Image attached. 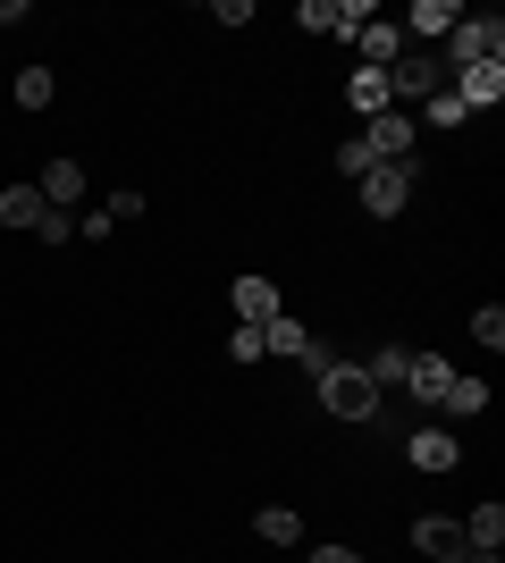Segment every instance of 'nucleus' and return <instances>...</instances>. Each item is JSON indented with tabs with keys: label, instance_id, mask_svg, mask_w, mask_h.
<instances>
[{
	"label": "nucleus",
	"instance_id": "obj_1",
	"mask_svg": "<svg viewBox=\"0 0 505 563\" xmlns=\"http://www.w3.org/2000/svg\"><path fill=\"white\" fill-rule=\"evenodd\" d=\"M320 378V404H329L337 421H380V387H371V378H362V362H329V371H312Z\"/></svg>",
	"mask_w": 505,
	"mask_h": 563
},
{
	"label": "nucleus",
	"instance_id": "obj_2",
	"mask_svg": "<svg viewBox=\"0 0 505 563\" xmlns=\"http://www.w3.org/2000/svg\"><path fill=\"white\" fill-rule=\"evenodd\" d=\"M488 59H505V18H472V9H463V25L447 34V59H438V68L455 76V68H488Z\"/></svg>",
	"mask_w": 505,
	"mask_h": 563
},
{
	"label": "nucleus",
	"instance_id": "obj_3",
	"mask_svg": "<svg viewBox=\"0 0 505 563\" xmlns=\"http://www.w3.org/2000/svg\"><path fill=\"white\" fill-rule=\"evenodd\" d=\"M413 143H421V118H405V110H387V118H371V126H362V152H371V161L413 168Z\"/></svg>",
	"mask_w": 505,
	"mask_h": 563
},
{
	"label": "nucleus",
	"instance_id": "obj_4",
	"mask_svg": "<svg viewBox=\"0 0 505 563\" xmlns=\"http://www.w3.org/2000/svg\"><path fill=\"white\" fill-rule=\"evenodd\" d=\"M354 194H362V211L371 219H396L413 202V168H396V161H380L371 177H354Z\"/></svg>",
	"mask_w": 505,
	"mask_h": 563
},
{
	"label": "nucleus",
	"instance_id": "obj_5",
	"mask_svg": "<svg viewBox=\"0 0 505 563\" xmlns=\"http://www.w3.org/2000/svg\"><path fill=\"white\" fill-rule=\"evenodd\" d=\"M421 93H447V68H438V51H405V59L387 68V101H421Z\"/></svg>",
	"mask_w": 505,
	"mask_h": 563
},
{
	"label": "nucleus",
	"instance_id": "obj_6",
	"mask_svg": "<svg viewBox=\"0 0 505 563\" xmlns=\"http://www.w3.org/2000/svg\"><path fill=\"white\" fill-rule=\"evenodd\" d=\"M447 93H455L463 110H497V101H505V59H488V68H455V76H447Z\"/></svg>",
	"mask_w": 505,
	"mask_h": 563
},
{
	"label": "nucleus",
	"instance_id": "obj_7",
	"mask_svg": "<svg viewBox=\"0 0 505 563\" xmlns=\"http://www.w3.org/2000/svg\"><path fill=\"white\" fill-rule=\"evenodd\" d=\"M413 547H421V555H438V563H463V555H472L463 521H447V514H421V521H413Z\"/></svg>",
	"mask_w": 505,
	"mask_h": 563
},
{
	"label": "nucleus",
	"instance_id": "obj_8",
	"mask_svg": "<svg viewBox=\"0 0 505 563\" xmlns=\"http://www.w3.org/2000/svg\"><path fill=\"white\" fill-rule=\"evenodd\" d=\"M34 194H43L51 211H68V219H76V202H85V161H51L43 177H34Z\"/></svg>",
	"mask_w": 505,
	"mask_h": 563
},
{
	"label": "nucleus",
	"instance_id": "obj_9",
	"mask_svg": "<svg viewBox=\"0 0 505 563\" xmlns=\"http://www.w3.org/2000/svg\"><path fill=\"white\" fill-rule=\"evenodd\" d=\"M463 25V0H413V43L405 51H421V43H447Z\"/></svg>",
	"mask_w": 505,
	"mask_h": 563
},
{
	"label": "nucleus",
	"instance_id": "obj_10",
	"mask_svg": "<svg viewBox=\"0 0 505 563\" xmlns=\"http://www.w3.org/2000/svg\"><path fill=\"white\" fill-rule=\"evenodd\" d=\"M345 101H354V118H362V126L396 110V101H387V76H380V68H354V76H345Z\"/></svg>",
	"mask_w": 505,
	"mask_h": 563
},
{
	"label": "nucleus",
	"instance_id": "obj_11",
	"mask_svg": "<svg viewBox=\"0 0 505 563\" xmlns=\"http://www.w3.org/2000/svg\"><path fill=\"white\" fill-rule=\"evenodd\" d=\"M413 463H421V471H455L463 438H455V429H413Z\"/></svg>",
	"mask_w": 505,
	"mask_h": 563
},
{
	"label": "nucleus",
	"instance_id": "obj_12",
	"mask_svg": "<svg viewBox=\"0 0 505 563\" xmlns=\"http://www.w3.org/2000/svg\"><path fill=\"white\" fill-rule=\"evenodd\" d=\"M43 219H51V202L34 186H9L0 194V228H25V235H43Z\"/></svg>",
	"mask_w": 505,
	"mask_h": 563
},
{
	"label": "nucleus",
	"instance_id": "obj_13",
	"mask_svg": "<svg viewBox=\"0 0 505 563\" xmlns=\"http://www.w3.org/2000/svg\"><path fill=\"white\" fill-rule=\"evenodd\" d=\"M262 320H278V286L270 278H237V329H262Z\"/></svg>",
	"mask_w": 505,
	"mask_h": 563
},
{
	"label": "nucleus",
	"instance_id": "obj_14",
	"mask_svg": "<svg viewBox=\"0 0 505 563\" xmlns=\"http://www.w3.org/2000/svg\"><path fill=\"white\" fill-rule=\"evenodd\" d=\"M438 412H447V421H481V412H488V387H481V378H447V396H438Z\"/></svg>",
	"mask_w": 505,
	"mask_h": 563
},
{
	"label": "nucleus",
	"instance_id": "obj_15",
	"mask_svg": "<svg viewBox=\"0 0 505 563\" xmlns=\"http://www.w3.org/2000/svg\"><path fill=\"white\" fill-rule=\"evenodd\" d=\"M463 539H472V555H497V547H505V505H497V496H488V505H472Z\"/></svg>",
	"mask_w": 505,
	"mask_h": 563
},
{
	"label": "nucleus",
	"instance_id": "obj_16",
	"mask_svg": "<svg viewBox=\"0 0 505 563\" xmlns=\"http://www.w3.org/2000/svg\"><path fill=\"white\" fill-rule=\"evenodd\" d=\"M262 353H287V362H304V353H312V329L278 311V320H262Z\"/></svg>",
	"mask_w": 505,
	"mask_h": 563
},
{
	"label": "nucleus",
	"instance_id": "obj_17",
	"mask_svg": "<svg viewBox=\"0 0 505 563\" xmlns=\"http://www.w3.org/2000/svg\"><path fill=\"white\" fill-rule=\"evenodd\" d=\"M354 43H362V68H380V76L405 59V34H396V25H362Z\"/></svg>",
	"mask_w": 505,
	"mask_h": 563
},
{
	"label": "nucleus",
	"instance_id": "obj_18",
	"mask_svg": "<svg viewBox=\"0 0 505 563\" xmlns=\"http://www.w3.org/2000/svg\"><path fill=\"white\" fill-rule=\"evenodd\" d=\"M362 378H371V387L387 396V387H405V378H413V353H405V345H380L371 362H362Z\"/></svg>",
	"mask_w": 505,
	"mask_h": 563
},
{
	"label": "nucleus",
	"instance_id": "obj_19",
	"mask_svg": "<svg viewBox=\"0 0 505 563\" xmlns=\"http://www.w3.org/2000/svg\"><path fill=\"white\" fill-rule=\"evenodd\" d=\"M447 378H455V371H447L438 353H413V378H405V387H413V404H438V396H447Z\"/></svg>",
	"mask_w": 505,
	"mask_h": 563
},
{
	"label": "nucleus",
	"instance_id": "obj_20",
	"mask_svg": "<svg viewBox=\"0 0 505 563\" xmlns=\"http://www.w3.org/2000/svg\"><path fill=\"white\" fill-rule=\"evenodd\" d=\"M253 530H262L270 547H295V539H304V521H295V505H270V514L253 521Z\"/></svg>",
	"mask_w": 505,
	"mask_h": 563
},
{
	"label": "nucleus",
	"instance_id": "obj_21",
	"mask_svg": "<svg viewBox=\"0 0 505 563\" xmlns=\"http://www.w3.org/2000/svg\"><path fill=\"white\" fill-rule=\"evenodd\" d=\"M51 93H59V85H51V68H25V76H18V110H51Z\"/></svg>",
	"mask_w": 505,
	"mask_h": 563
},
{
	"label": "nucleus",
	"instance_id": "obj_22",
	"mask_svg": "<svg viewBox=\"0 0 505 563\" xmlns=\"http://www.w3.org/2000/svg\"><path fill=\"white\" fill-rule=\"evenodd\" d=\"M295 25H304V34H337V0H304Z\"/></svg>",
	"mask_w": 505,
	"mask_h": 563
},
{
	"label": "nucleus",
	"instance_id": "obj_23",
	"mask_svg": "<svg viewBox=\"0 0 505 563\" xmlns=\"http://www.w3.org/2000/svg\"><path fill=\"white\" fill-rule=\"evenodd\" d=\"M463 118H472V110H463V101H455V93H430V126H438V135H455Z\"/></svg>",
	"mask_w": 505,
	"mask_h": 563
},
{
	"label": "nucleus",
	"instance_id": "obj_24",
	"mask_svg": "<svg viewBox=\"0 0 505 563\" xmlns=\"http://www.w3.org/2000/svg\"><path fill=\"white\" fill-rule=\"evenodd\" d=\"M472 336L497 353V345H505V311H497V303H481V311H472Z\"/></svg>",
	"mask_w": 505,
	"mask_h": 563
},
{
	"label": "nucleus",
	"instance_id": "obj_25",
	"mask_svg": "<svg viewBox=\"0 0 505 563\" xmlns=\"http://www.w3.org/2000/svg\"><path fill=\"white\" fill-rule=\"evenodd\" d=\"M362 25H371V0H337V34H345V43H354Z\"/></svg>",
	"mask_w": 505,
	"mask_h": 563
},
{
	"label": "nucleus",
	"instance_id": "obj_26",
	"mask_svg": "<svg viewBox=\"0 0 505 563\" xmlns=\"http://www.w3.org/2000/svg\"><path fill=\"white\" fill-rule=\"evenodd\" d=\"M337 168H345V177H371V168H380V161H371V152H362V135H354V143H345V152H337Z\"/></svg>",
	"mask_w": 505,
	"mask_h": 563
},
{
	"label": "nucleus",
	"instance_id": "obj_27",
	"mask_svg": "<svg viewBox=\"0 0 505 563\" xmlns=\"http://www.w3.org/2000/svg\"><path fill=\"white\" fill-rule=\"evenodd\" d=\"M312 563H362L354 547H312Z\"/></svg>",
	"mask_w": 505,
	"mask_h": 563
},
{
	"label": "nucleus",
	"instance_id": "obj_28",
	"mask_svg": "<svg viewBox=\"0 0 505 563\" xmlns=\"http://www.w3.org/2000/svg\"><path fill=\"white\" fill-rule=\"evenodd\" d=\"M463 563H497V555H463Z\"/></svg>",
	"mask_w": 505,
	"mask_h": 563
}]
</instances>
